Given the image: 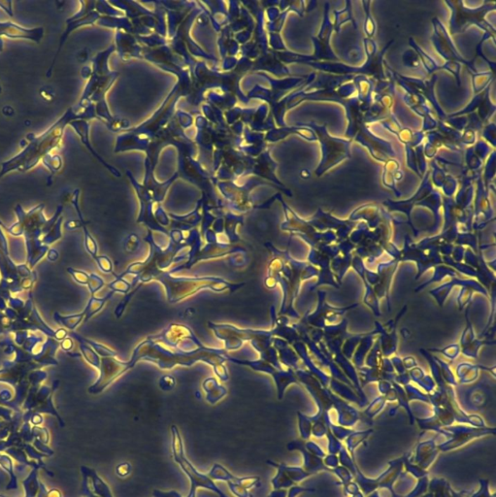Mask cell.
<instances>
[{
    "mask_svg": "<svg viewBox=\"0 0 496 497\" xmlns=\"http://www.w3.org/2000/svg\"><path fill=\"white\" fill-rule=\"evenodd\" d=\"M75 120H83L81 114L68 108L65 114L49 129L39 135H28V144L16 156L3 161L0 168V180L13 171L27 172L33 169L58 147L65 135V129Z\"/></svg>",
    "mask_w": 496,
    "mask_h": 497,
    "instance_id": "1",
    "label": "cell"
},
{
    "mask_svg": "<svg viewBox=\"0 0 496 497\" xmlns=\"http://www.w3.org/2000/svg\"><path fill=\"white\" fill-rule=\"evenodd\" d=\"M171 432V450L175 462L179 465L180 469L188 477L191 484V488L198 489L205 488L214 492L218 497L228 496L221 488H219L215 481L208 476V474H203L197 469L190 461L184 452V441L180 430L176 425H172L170 428Z\"/></svg>",
    "mask_w": 496,
    "mask_h": 497,
    "instance_id": "2",
    "label": "cell"
},
{
    "mask_svg": "<svg viewBox=\"0 0 496 497\" xmlns=\"http://www.w3.org/2000/svg\"><path fill=\"white\" fill-rule=\"evenodd\" d=\"M44 208L45 205L42 203L37 205L28 212H26L20 205H17L15 208V213L18 217V222L6 230L13 235L26 233L27 236L31 235L32 237L40 235L41 232H49L53 229L57 220L61 217L64 206L59 205L56 209L55 216L50 220H46L44 217Z\"/></svg>",
    "mask_w": 496,
    "mask_h": 497,
    "instance_id": "3",
    "label": "cell"
},
{
    "mask_svg": "<svg viewBox=\"0 0 496 497\" xmlns=\"http://www.w3.org/2000/svg\"><path fill=\"white\" fill-rule=\"evenodd\" d=\"M316 130L315 134L322 143V164L317 169V175H322L323 172L328 170L332 166L338 164L345 158L350 157L349 146L350 141H344L341 139L332 137L325 126H313Z\"/></svg>",
    "mask_w": 496,
    "mask_h": 497,
    "instance_id": "4",
    "label": "cell"
},
{
    "mask_svg": "<svg viewBox=\"0 0 496 497\" xmlns=\"http://www.w3.org/2000/svg\"><path fill=\"white\" fill-rule=\"evenodd\" d=\"M399 260L392 258L389 261L380 263L378 265L377 272H372L371 270L365 267L364 276L370 285L373 286V289L376 294L378 298H386L388 305V310L390 311V286L391 282L395 277V272L399 264Z\"/></svg>",
    "mask_w": 496,
    "mask_h": 497,
    "instance_id": "5",
    "label": "cell"
},
{
    "mask_svg": "<svg viewBox=\"0 0 496 497\" xmlns=\"http://www.w3.org/2000/svg\"><path fill=\"white\" fill-rule=\"evenodd\" d=\"M319 297V302L317 309L313 313L306 314L305 315V320L309 325H311L315 328L322 329L327 325H332L337 322L338 318L342 317L345 313H347L349 310L356 308L359 306V303L353 304L347 307H333L326 302L325 300V293L322 291H319L318 293Z\"/></svg>",
    "mask_w": 496,
    "mask_h": 497,
    "instance_id": "6",
    "label": "cell"
},
{
    "mask_svg": "<svg viewBox=\"0 0 496 497\" xmlns=\"http://www.w3.org/2000/svg\"><path fill=\"white\" fill-rule=\"evenodd\" d=\"M453 9V17L451 24V33L462 32L470 25L476 24L480 28H488V25L485 22V17L488 11L494 10L495 6L485 5L479 9L470 10L462 6V2H447Z\"/></svg>",
    "mask_w": 496,
    "mask_h": 497,
    "instance_id": "7",
    "label": "cell"
},
{
    "mask_svg": "<svg viewBox=\"0 0 496 497\" xmlns=\"http://www.w3.org/2000/svg\"><path fill=\"white\" fill-rule=\"evenodd\" d=\"M406 311H407V305H405L404 307L400 310V312L398 313L395 320L386 322V324H381L380 322H376L378 334H381V337L378 339L380 341L381 351L385 358L391 357L397 350V345H398V337L396 334L397 324L399 320L404 316Z\"/></svg>",
    "mask_w": 496,
    "mask_h": 497,
    "instance_id": "8",
    "label": "cell"
},
{
    "mask_svg": "<svg viewBox=\"0 0 496 497\" xmlns=\"http://www.w3.org/2000/svg\"><path fill=\"white\" fill-rule=\"evenodd\" d=\"M44 36V28H24L18 24L10 20L0 22V38L6 37L9 39H25L39 44Z\"/></svg>",
    "mask_w": 496,
    "mask_h": 497,
    "instance_id": "9",
    "label": "cell"
},
{
    "mask_svg": "<svg viewBox=\"0 0 496 497\" xmlns=\"http://www.w3.org/2000/svg\"><path fill=\"white\" fill-rule=\"evenodd\" d=\"M96 18V16L95 14H89L87 16H85L83 18H73V17H70V18H67L65 24H66V28H65V30L63 33V35L59 38V41H58V46H57V49H56V52H55V56L52 60V64H51V66L49 68V70L47 71L46 76L49 78L51 77V75L53 73L54 71V68H55V63L56 60L58 59V56L60 55L61 51H63V48L65 46L67 39L69 35L73 32L75 29L77 28H81V27H84V26H88V25H92L94 23Z\"/></svg>",
    "mask_w": 496,
    "mask_h": 497,
    "instance_id": "10",
    "label": "cell"
},
{
    "mask_svg": "<svg viewBox=\"0 0 496 497\" xmlns=\"http://www.w3.org/2000/svg\"><path fill=\"white\" fill-rule=\"evenodd\" d=\"M350 265L354 267V269L359 273V276L363 281V284L365 286V295H364V299H363L364 303L366 304L368 307L373 311V313L375 314L376 317H380L382 313L380 312L379 298L377 297L376 294L373 289V286L368 283L366 279H365V276H364V271H365L364 260L359 256H356L355 258H353V259H352Z\"/></svg>",
    "mask_w": 496,
    "mask_h": 497,
    "instance_id": "11",
    "label": "cell"
},
{
    "mask_svg": "<svg viewBox=\"0 0 496 497\" xmlns=\"http://www.w3.org/2000/svg\"><path fill=\"white\" fill-rule=\"evenodd\" d=\"M480 370H487L488 372L495 373V366L492 368L486 367L484 365H473L471 363H460L457 367V374L460 378V384L471 383L479 377Z\"/></svg>",
    "mask_w": 496,
    "mask_h": 497,
    "instance_id": "12",
    "label": "cell"
},
{
    "mask_svg": "<svg viewBox=\"0 0 496 497\" xmlns=\"http://www.w3.org/2000/svg\"><path fill=\"white\" fill-rule=\"evenodd\" d=\"M209 380H210L211 384H209L208 381H205L204 390L207 394V396H206L207 401L212 405H214L226 395V389L223 387L218 386L217 382L214 379H209Z\"/></svg>",
    "mask_w": 496,
    "mask_h": 497,
    "instance_id": "13",
    "label": "cell"
},
{
    "mask_svg": "<svg viewBox=\"0 0 496 497\" xmlns=\"http://www.w3.org/2000/svg\"><path fill=\"white\" fill-rule=\"evenodd\" d=\"M208 476L215 482L216 481H222V482H225V483L236 481L239 477V476L232 474L230 470L226 469L223 465L219 464V463H215L212 466L211 470L208 473Z\"/></svg>",
    "mask_w": 496,
    "mask_h": 497,
    "instance_id": "14",
    "label": "cell"
},
{
    "mask_svg": "<svg viewBox=\"0 0 496 497\" xmlns=\"http://www.w3.org/2000/svg\"><path fill=\"white\" fill-rule=\"evenodd\" d=\"M408 373H409L410 380H413L416 383L424 387L426 390H431L435 387V382L433 381V379L427 376L422 367L417 366L415 368L411 369L410 372Z\"/></svg>",
    "mask_w": 496,
    "mask_h": 497,
    "instance_id": "15",
    "label": "cell"
},
{
    "mask_svg": "<svg viewBox=\"0 0 496 497\" xmlns=\"http://www.w3.org/2000/svg\"><path fill=\"white\" fill-rule=\"evenodd\" d=\"M113 295H114V292L112 291L109 295H106L104 298H101V299L100 298H96V297H94V295H92V298H91L90 302L88 304V306L86 307V309L84 310V312L86 314L84 322H88L93 315H95L97 312H99L101 310L103 305L106 303V301Z\"/></svg>",
    "mask_w": 496,
    "mask_h": 497,
    "instance_id": "16",
    "label": "cell"
},
{
    "mask_svg": "<svg viewBox=\"0 0 496 497\" xmlns=\"http://www.w3.org/2000/svg\"><path fill=\"white\" fill-rule=\"evenodd\" d=\"M468 311L469 307H467L466 315H465L466 327H465V329L462 332V335H461V338H460V343L459 344L460 347V350H462V349L467 348L469 345H471L472 342L477 338L475 336V333H474V328H473L472 322H471L470 319H469Z\"/></svg>",
    "mask_w": 496,
    "mask_h": 497,
    "instance_id": "17",
    "label": "cell"
},
{
    "mask_svg": "<svg viewBox=\"0 0 496 497\" xmlns=\"http://www.w3.org/2000/svg\"><path fill=\"white\" fill-rule=\"evenodd\" d=\"M85 316L86 314L83 311L82 313L71 316H60L58 314H55V318L57 322L64 324L68 329L74 330L80 324V322L85 320Z\"/></svg>",
    "mask_w": 496,
    "mask_h": 497,
    "instance_id": "18",
    "label": "cell"
},
{
    "mask_svg": "<svg viewBox=\"0 0 496 497\" xmlns=\"http://www.w3.org/2000/svg\"><path fill=\"white\" fill-rule=\"evenodd\" d=\"M42 162L51 171L52 174H55L63 167V158L57 155L50 154L43 158Z\"/></svg>",
    "mask_w": 496,
    "mask_h": 497,
    "instance_id": "19",
    "label": "cell"
},
{
    "mask_svg": "<svg viewBox=\"0 0 496 497\" xmlns=\"http://www.w3.org/2000/svg\"><path fill=\"white\" fill-rule=\"evenodd\" d=\"M427 350L431 351V353H439L441 355H444L446 358H448L450 360H453L456 358L459 357L460 353V347L459 344H452V345H449L446 348H431V349H427Z\"/></svg>",
    "mask_w": 496,
    "mask_h": 497,
    "instance_id": "20",
    "label": "cell"
},
{
    "mask_svg": "<svg viewBox=\"0 0 496 497\" xmlns=\"http://www.w3.org/2000/svg\"><path fill=\"white\" fill-rule=\"evenodd\" d=\"M84 235H85V247L88 251V253L92 256V258H95L97 257V251L98 247L96 244V241L92 237V234L89 232L86 225L83 226Z\"/></svg>",
    "mask_w": 496,
    "mask_h": 497,
    "instance_id": "21",
    "label": "cell"
},
{
    "mask_svg": "<svg viewBox=\"0 0 496 497\" xmlns=\"http://www.w3.org/2000/svg\"><path fill=\"white\" fill-rule=\"evenodd\" d=\"M67 272L71 275L76 283H78L80 285H89L90 280H91V275H89L87 272L82 271V270H77V269H74L71 267L67 268Z\"/></svg>",
    "mask_w": 496,
    "mask_h": 497,
    "instance_id": "22",
    "label": "cell"
},
{
    "mask_svg": "<svg viewBox=\"0 0 496 497\" xmlns=\"http://www.w3.org/2000/svg\"><path fill=\"white\" fill-rule=\"evenodd\" d=\"M240 479H241V477H238V479L236 481L226 483L228 486H229V488H230V492L235 497L250 496V492H249L248 489H246L240 485Z\"/></svg>",
    "mask_w": 496,
    "mask_h": 497,
    "instance_id": "23",
    "label": "cell"
},
{
    "mask_svg": "<svg viewBox=\"0 0 496 497\" xmlns=\"http://www.w3.org/2000/svg\"><path fill=\"white\" fill-rule=\"evenodd\" d=\"M80 348H81V350H82V353H83L85 359L88 360V362H90L92 365H93V366H95V367H97V368H98V367H99V363H100V361H99L98 357L96 356V354H95V353H94V351H93V350H92V349L89 347V346H87V345L81 344Z\"/></svg>",
    "mask_w": 496,
    "mask_h": 497,
    "instance_id": "24",
    "label": "cell"
},
{
    "mask_svg": "<svg viewBox=\"0 0 496 497\" xmlns=\"http://www.w3.org/2000/svg\"><path fill=\"white\" fill-rule=\"evenodd\" d=\"M364 8H366V19H365V25H364V30H365L367 36L370 38V37L374 36V34H375L376 25H375L374 18L371 17L369 7H364Z\"/></svg>",
    "mask_w": 496,
    "mask_h": 497,
    "instance_id": "25",
    "label": "cell"
},
{
    "mask_svg": "<svg viewBox=\"0 0 496 497\" xmlns=\"http://www.w3.org/2000/svg\"><path fill=\"white\" fill-rule=\"evenodd\" d=\"M99 269L105 273H110L113 271V265L111 262L110 258H107L106 256H97L94 258Z\"/></svg>",
    "mask_w": 496,
    "mask_h": 497,
    "instance_id": "26",
    "label": "cell"
},
{
    "mask_svg": "<svg viewBox=\"0 0 496 497\" xmlns=\"http://www.w3.org/2000/svg\"><path fill=\"white\" fill-rule=\"evenodd\" d=\"M415 47H417L416 49H417V50H418V52H419V55H419V57H422V60H423V63L424 64L425 68H426V69H427L429 72H432V71L436 70L438 67H437L436 64H435V63L432 60L431 58H430L428 55H425L423 50H422V49H419L417 45H415Z\"/></svg>",
    "mask_w": 496,
    "mask_h": 497,
    "instance_id": "27",
    "label": "cell"
},
{
    "mask_svg": "<svg viewBox=\"0 0 496 497\" xmlns=\"http://www.w3.org/2000/svg\"><path fill=\"white\" fill-rule=\"evenodd\" d=\"M104 285V282L102 280L101 278L95 275V274H92L91 275V280H90V283H89V288L91 291V294L92 295H94V294L100 289L102 286Z\"/></svg>",
    "mask_w": 496,
    "mask_h": 497,
    "instance_id": "28",
    "label": "cell"
},
{
    "mask_svg": "<svg viewBox=\"0 0 496 497\" xmlns=\"http://www.w3.org/2000/svg\"><path fill=\"white\" fill-rule=\"evenodd\" d=\"M132 472V466L129 462H122L116 468V473L120 478H127Z\"/></svg>",
    "mask_w": 496,
    "mask_h": 497,
    "instance_id": "29",
    "label": "cell"
},
{
    "mask_svg": "<svg viewBox=\"0 0 496 497\" xmlns=\"http://www.w3.org/2000/svg\"><path fill=\"white\" fill-rule=\"evenodd\" d=\"M139 245H140V241L138 239L137 235L132 234L128 238V241L125 245V248H126L127 252L132 253V252H135L137 250Z\"/></svg>",
    "mask_w": 496,
    "mask_h": 497,
    "instance_id": "30",
    "label": "cell"
},
{
    "mask_svg": "<svg viewBox=\"0 0 496 497\" xmlns=\"http://www.w3.org/2000/svg\"><path fill=\"white\" fill-rule=\"evenodd\" d=\"M153 496L154 497H183L180 492L176 490H168V491H162L159 489H155L153 491Z\"/></svg>",
    "mask_w": 496,
    "mask_h": 497,
    "instance_id": "31",
    "label": "cell"
},
{
    "mask_svg": "<svg viewBox=\"0 0 496 497\" xmlns=\"http://www.w3.org/2000/svg\"><path fill=\"white\" fill-rule=\"evenodd\" d=\"M0 9L3 10L10 17L14 16L13 2L12 1H0Z\"/></svg>",
    "mask_w": 496,
    "mask_h": 497,
    "instance_id": "32",
    "label": "cell"
},
{
    "mask_svg": "<svg viewBox=\"0 0 496 497\" xmlns=\"http://www.w3.org/2000/svg\"><path fill=\"white\" fill-rule=\"evenodd\" d=\"M402 362H403V365H404V368L409 371L411 369L415 368L418 366V362L416 359L414 357H406L404 359H402Z\"/></svg>",
    "mask_w": 496,
    "mask_h": 497,
    "instance_id": "33",
    "label": "cell"
},
{
    "mask_svg": "<svg viewBox=\"0 0 496 497\" xmlns=\"http://www.w3.org/2000/svg\"><path fill=\"white\" fill-rule=\"evenodd\" d=\"M73 348V341L71 340L70 338H65L61 342V349L65 350V351H68V350H72Z\"/></svg>",
    "mask_w": 496,
    "mask_h": 497,
    "instance_id": "34",
    "label": "cell"
},
{
    "mask_svg": "<svg viewBox=\"0 0 496 497\" xmlns=\"http://www.w3.org/2000/svg\"><path fill=\"white\" fill-rule=\"evenodd\" d=\"M67 335H68V332L65 328H60L55 333V338L58 340H64L67 337Z\"/></svg>",
    "mask_w": 496,
    "mask_h": 497,
    "instance_id": "35",
    "label": "cell"
},
{
    "mask_svg": "<svg viewBox=\"0 0 496 497\" xmlns=\"http://www.w3.org/2000/svg\"><path fill=\"white\" fill-rule=\"evenodd\" d=\"M285 493L286 491L285 490H279V489H274V491H272L270 493V495L268 497H285Z\"/></svg>",
    "mask_w": 496,
    "mask_h": 497,
    "instance_id": "36",
    "label": "cell"
},
{
    "mask_svg": "<svg viewBox=\"0 0 496 497\" xmlns=\"http://www.w3.org/2000/svg\"><path fill=\"white\" fill-rule=\"evenodd\" d=\"M185 497H197V489L193 488H190V491Z\"/></svg>",
    "mask_w": 496,
    "mask_h": 497,
    "instance_id": "37",
    "label": "cell"
},
{
    "mask_svg": "<svg viewBox=\"0 0 496 497\" xmlns=\"http://www.w3.org/2000/svg\"><path fill=\"white\" fill-rule=\"evenodd\" d=\"M3 47H4V42H3L2 38H0V52L3 51Z\"/></svg>",
    "mask_w": 496,
    "mask_h": 497,
    "instance_id": "38",
    "label": "cell"
},
{
    "mask_svg": "<svg viewBox=\"0 0 496 497\" xmlns=\"http://www.w3.org/2000/svg\"><path fill=\"white\" fill-rule=\"evenodd\" d=\"M249 497H255V496H254V495H253V494H252V493H250V496H249Z\"/></svg>",
    "mask_w": 496,
    "mask_h": 497,
    "instance_id": "39",
    "label": "cell"
}]
</instances>
